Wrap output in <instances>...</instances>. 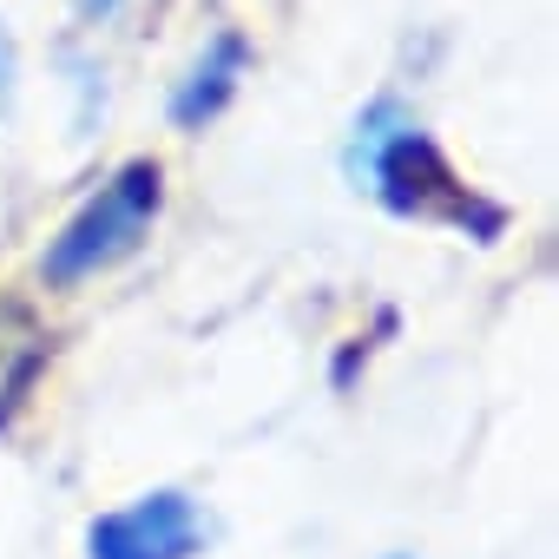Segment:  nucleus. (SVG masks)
<instances>
[{
  "label": "nucleus",
  "mask_w": 559,
  "mask_h": 559,
  "mask_svg": "<svg viewBox=\"0 0 559 559\" xmlns=\"http://www.w3.org/2000/svg\"><path fill=\"white\" fill-rule=\"evenodd\" d=\"M158 204H165V171H158L152 158L119 165V171L60 224V237L47 243V257H40L47 290H73V284H86V276L112 270L119 257H132V250L145 243Z\"/></svg>",
  "instance_id": "nucleus-2"
},
{
  "label": "nucleus",
  "mask_w": 559,
  "mask_h": 559,
  "mask_svg": "<svg viewBox=\"0 0 559 559\" xmlns=\"http://www.w3.org/2000/svg\"><path fill=\"white\" fill-rule=\"evenodd\" d=\"M243 67H250V40H243V34H217V40L191 60V73L178 80V93H171V126H178V132H204V126L237 99Z\"/></svg>",
  "instance_id": "nucleus-4"
},
{
  "label": "nucleus",
  "mask_w": 559,
  "mask_h": 559,
  "mask_svg": "<svg viewBox=\"0 0 559 559\" xmlns=\"http://www.w3.org/2000/svg\"><path fill=\"white\" fill-rule=\"evenodd\" d=\"M198 546L204 520L178 487L139 493L132 507H112L86 526V559H198Z\"/></svg>",
  "instance_id": "nucleus-3"
},
{
  "label": "nucleus",
  "mask_w": 559,
  "mask_h": 559,
  "mask_svg": "<svg viewBox=\"0 0 559 559\" xmlns=\"http://www.w3.org/2000/svg\"><path fill=\"white\" fill-rule=\"evenodd\" d=\"M349 178L369 185L395 217L454 224V230H474L480 243L500 237V224H507V211H500V204H480V198L454 178V165L441 158V145H435L395 99H376V106L356 119Z\"/></svg>",
  "instance_id": "nucleus-1"
},
{
  "label": "nucleus",
  "mask_w": 559,
  "mask_h": 559,
  "mask_svg": "<svg viewBox=\"0 0 559 559\" xmlns=\"http://www.w3.org/2000/svg\"><path fill=\"white\" fill-rule=\"evenodd\" d=\"M0 80H8V53H0Z\"/></svg>",
  "instance_id": "nucleus-6"
},
{
  "label": "nucleus",
  "mask_w": 559,
  "mask_h": 559,
  "mask_svg": "<svg viewBox=\"0 0 559 559\" xmlns=\"http://www.w3.org/2000/svg\"><path fill=\"white\" fill-rule=\"evenodd\" d=\"M86 8H93V14H112V8H119V0H86Z\"/></svg>",
  "instance_id": "nucleus-5"
},
{
  "label": "nucleus",
  "mask_w": 559,
  "mask_h": 559,
  "mask_svg": "<svg viewBox=\"0 0 559 559\" xmlns=\"http://www.w3.org/2000/svg\"><path fill=\"white\" fill-rule=\"evenodd\" d=\"M395 559H402V552H395Z\"/></svg>",
  "instance_id": "nucleus-7"
}]
</instances>
